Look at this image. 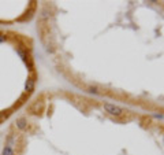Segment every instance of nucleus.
Returning <instances> with one entry per match:
<instances>
[{"label": "nucleus", "mask_w": 164, "mask_h": 155, "mask_svg": "<svg viewBox=\"0 0 164 155\" xmlns=\"http://www.w3.org/2000/svg\"><path fill=\"white\" fill-rule=\"evenodd\" d=\"M16 126L21 128V129L25 128L26 126V120H25V118H19V120H16Z\"/></svg>", "instance_id": "nucleus-1"}, {"label": "nucleus", "mask_w": 164, "mask_h": 155, "mask_svg": "<svg viewBox=\"0 0 164 155\" xmlns=\"http://www.w3.org/2000/svg\"><path fill=\"white\" fill-rule=\"evenodd\" d=\"M5 40V36H3V34H0V43H2V41H4Z\"/></svg>", "instance_id": "nucleus-5"}, {"label": "nucleus", "mask_w": 164, "mask_h": 155, "mask_svg": "<svg viewBox=\"0 0 164 155\" xmlns=\"http://www.w3.org/2000/svg\"><path fill=\"white\" fill-rule=\"evenodd\" d=\"M33 87H34V82H33V80H29V81H27V84H26V89H27V91H32V89H33Z\"/></svg>", "instance_id": "nucleus-3"}, {"label": "nucleus", "mask_w": 164, "mask_h": 155, "mask_svg": "<svg viewBox=\"0 0 164 155\" xmlns=\"http://www.w3.org/2000/svg\"><path fill=\"white\" fill-rule=\"evenodd\" d=\"M3 155H14V151L11 150V147H5L3 150Z\"/></svg>", "instance_id": "nucleus-2"}, {"label": "nucleus", "mask_w": 164, "mask_h": 155, "mask_svg": "<svg viewBox=\"0 0 164 155\" xmlns=\"http://www.w3.org/2000/svg\"><path fill=\"white\" fill-rule=\"evenodd\" d=\"M5 118H7V114H5V113H0V124H2Z\"/></svg>", "instance_id": "nucleus-4"}]
</instances>
